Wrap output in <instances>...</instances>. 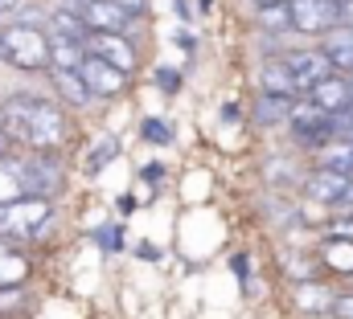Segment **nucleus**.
<instances>
[{
    "label": "nucleus",
    "instance_id": "28",
    "mask_svg": "<svg viewBox=\"0 0 353 319\" xmlns=\"http://www.w3.org/2000/svg\"><path fill=\"white\" fill-rule=\"evenodd\" d=\"M94 238H99V245H107V250H119V245H123V230H119V226H103Z\"/></svg>",
    "mask_w": 353,
    "mask_h": 319
},
{
    "label": "nucleus",
    "instance_id": "8",
    "mask_svg": "<svg viewBox=\"0 0 353 319\" xmlns=\"http://www.w3.org/2000/svg\"><path fill=\"white\" fill-rule=\"evenodd\" d=\"M279 58H283L288 74L296 78V90H300V94H308L325 74H333V62H329L325 50H283Z\"/></svg>",
    "mask_w": 353,
    "mask_h": 319
},
{
    "label": "nucleus",
    "instance_id": "23",
    "mask_svg": "<svg viewBox=\"0 0 353 319\" xmlns=\"http://www.w3.org/2000/svg\"><path fill=\"white\" fill-rule=\"evenodd\" d=\"M321 262L337 266V270H353V241L350 238H329L321 245Z\"/></svg>",
    "mask_w": 353,
    "mask_h": 319
},
{
    "label": "nucleus",
    "instance_id": "1",
    "mask_svg": "<svg viewBox=\"0 0 353 319\" xmlns=\"http://www.w3.org/2000/svg\"><path fill=\"white\" fill-rule=\"evenodd\" d=\"M0 127L25 144V148H37V152H58L70 135V123H66V111L58 102H46L37 94H12V98H0Z\"/></svg>",
    "mask_w": 353,
    "mask_h": 319
},
{
    "label": "nucleus",
    "instance_id": "19",
    "mask_svg": "<svg viewBox=\"0 0 353 319\" xmlns=\"http://www.w3.org/2000/svg\"><path fill=\"white\" fill-rule=\"evenodd\" d=\"M259 90H271V94H292V98H300V90H296V78L288 74L283 58H267V62H263V70H259Z\"/></svg>",
    "mask_w": 353,
    "mask_h": 319
},
{
    "label": "nucleus",
    "instance_id": "36",
    "mask_svg": "<svg viewBox=\"0 0 353 319\" xmlns=\"http://www.w3.org/2000/svg\"><path fill=\"white\" fill-rule=\"evenodd\" d=\"M255 4H292V0H255Z\"/></svg>",
    "mask_w": 353,
    "mask_h": 319
},
{
    "label": "nucleus",
    "instance_id": "16",
    "mask_svg": "<svg viewBox=\"0 0 353 319\" xmlns=\"http://www.w3.org/2000/svg\"><path fill=\"white\" fill-rule=\"evenodd\" d=\"M333 62V70L353 74V25H337L333 33H325V45H321Z\"/></svg>",
    "mask_w": 353,
    "mask_h": 319
},
{
    "label": "nucleus",
    "instance_id": "10",
    "mask_svg": "<svg viewBox=\"0 0 353 319\" xmlns=\"http://www.w3.org/2000/svg\"><path fill=\"white\" fill-rule=\"evenodd\" d=\"M74 4L87 16V25L99 33H128L132 29V12L115 0H74Z\"/></svg>",
    "mask_w": 353,
    "mask_h": 319
},
{
    "label": "nucleus",
    "instance_id": "12",
    "mask_svg": "<svg viewBox=\"0 0 353 319\" xmlns=\"http://www.w3.org/2000/svg\"><path fill=\"white\" fill-rule=\"evenodd\" d=\"M308 98H312L316 107H325V111L337 115V111H345V107L353 102V78L341 74V70H333V74H325V78L308 90Z\"/></svg>",
    "mask_w": 353,
    "mask_h": 319
},
{
    "label": "nucleus",
    "instance_id": "17",
    "mask_svg": "<svg viewBox=\"0 0 353 319\" xmlns=\"http://www.w3.org/2000/svg\"><path fill=\"white\" fill-rule=\"evenodd\" d=\"M50 78H54V90H58V98H66L70 107H87L90 98H94V90L87 86V78L79 74V70H50Z\"/></svg>",
    "mask_w": 353,
    "mask_h": 319
},
{
    "label": "nucleus",
    "instance_id": "9",
    "mask_svg": "<svg viewBox=\"0 0 353 319\" xmlns=\"http://www.w3.org/2000/svg\"><path fill=\"white\" fill-rule=\"evenodd\" d=\"M79 74L87 78V86L94 90V98H115V94H123V86H128V70L111 66V62L99 58V54H87V62H83Z\"/></svg>",
    "mask_w": 353,
    "mask_h": 319
},
{
    "label": "nucleus",
    "instance_id": "6",
    "mask_svg": "<svg viewBox=\"0 0 353 319\" xmlns=\"http://www.w3.org/2000/svg\"><path fill=\"white\" fill-rule=\"evenodd\" d=\"M304 192H308V201H316V205H325V209H353V176L350 172H337V168H316V172H308L304 176Z\"/></svg>",
    "mask_w": 353,
    "mask_h": 319
},
{
    "label": "nucleus",
    "instance_id": "30",
    "mask_svg": "<svg viewBox=\"0 0 353 319\" xmlns=\"http://www.w3.org/2000/svg\"><path fill=\"white\" fill-rule=\"evenodd\" d=\"M333 119H337V135H350L353 140V102L345 107V111H337Z\"/></svg>",
    "mask_w": 353,
    "mask_h": 319
},
{
    "label": "nucleus",
    "instance_id": "33",
    "mask_svg": "<svg viewBox=\"0 0 353 319\" xmlns=\"http://www.w3.org/2000/svg\"><path fill=\"white\" fill-rule=\"evenodd\" d=\"M115 4H123L132 16H140V12H148V0H115Z\"/></svg>",
    "mask_w": 353,
    "mask_h": 319
},
{
    "label": "nucleus",
    "instance_id": "35",
    "mask_svg": "<svg viewBox=\"0 0 353 319\" xmlns=\"http://www.w3.org/2000/svg\"><path fill=\"white\" fill-rule=\"evenodd\" d=\"M12 8H21V0H0V16H4V12H12Z\"/></svg>",
    "mask_w": 353,
    "mask_h": 319
},
{
    "label": "nucleus",
    "instance_id": "24",
    "mask_svg": "<svg viewBox=\"0 0 353 319\" xmlns=\"http://www.w3.org/2000/svg\"><path fill=\"white\" fill-rule=\"evenodd\" d=\"M25 307H29V295H25V287H4V291H0V316H4V319L25 316Z\"/></svg>",
    "mask_w": 353,
    "mask_h": 319
},
{
    "label": "nucleus",
    "instance_id": "3",
    "mask_svg": "<svg viewBox=\"0 0 353 319\" xmlns=\"http://www.w3.org/2000/svg\"><path fill=\"white\" fill-rule=\"evenodd\" d=\"M54 226V201L50 197H21L0 205V234L12 241H37Z\"/></svg>",
    "mask_w": 353,
    "mask_h": 319
},
{
    "label": "nucleus",
    "instance_id": "25",
    "mask_svg": "<svg viewBox=\"0 0 353 319\" xmlns=\"http://www.w3.org/2000/svg\"><path fill=\"white\" fill-rule=\"evenodd\" d=\"M115 156H119V140H115V135H103V140L94 144V156L87 160V168L90 172H99L107 160H115Z\"/></svg>",
    "mask_w": 353,
    "mask_h": 319
},
{
    "label": "nucleus",
    "instance_id": "32",
    "mask_svg": "<svg viewBox=\"0 0 353 319\" xmlns=\"http://www.w3.org/2000/svg\"><path fill=\"white\" fill-rule=\"evenodd\" d=\"M230 266H234V274H239L243 283H251V258H247V254H234Z\"/></svg>",
    "mask_w": 353,
    "mask_h": 319
},
{
    "label": "nucleus",
    "instance_id": "11",
    "mask_svg": "<svg viewBox=\"0 0 353 319\" xmlns=\"http://www.w3.org/2000/svg\"><path fill=\"white\" fill-rule=\"evenodd\" d=\"M87 54L107 58L111 66H119V70H128V74L136 70V45L128 41V33H99V29H90Z\"/></svg>",
    "mask_w": 353,
    "mask_h": 319
},
{
    "label": "nucleus",
    "instance_id": "5",
    "mask_svg": "<svg viewBox=\"0 0 353 319\" xmlns=\"http://www.w3.org/2000/svg\"><path fill=\"white\" fill-rule=\"evenodd\" d=\"M21 172H25V184H29V197H58L66 188V168L58 152H25L21 156Z\"/></svg>",
    "mask_w": 353,
    "mask_h": 319
},
{
    "label": "nucleus",
    "instance_id": "34",
    "mask_svg": "<svg viewBox=\"0 0 353 319\" xmlns=\"http://www.w3.org/2000/svg\"><path fill=\"white\" fill-rule=\"evenodd\" d=\"M341 12H345V25H353V0H341Z\"/></svg>",
    "mask_w": 353,
    "mask_h": 319
},
{
    "label": "nucleus",
    "instance_id": "26",
    "mask_svg": "<svg viewBox=\"0 0 353 319\" xmlns=\"http://www.w3.org/2000/svg\"><path fill=\"white\" fill-rule=\"evenodd\" d=\"M140 135H144L148 144H173V131H169L165 119H144V123H140Z\"/></svg>",
    "mask_w": 353,
    "mask_h": 319
},
{
    "label": "nucleus",
    "instance_id": "2",
    "mask_svg": "<svg viewBox=\"0 0 353 319\" xmlns=\"http://www.w3.org/2000/svg\"><path fill=\"white\" fill-rule=\"evenodd\" d=\"M0 41H4V62L25 70V74H37V70H54V54H50V33L41 25H29V21H17V25H4L0 29Z\"/></svg>",
    "mask_w": 353,
    "mask_h": 319
},
{
    "label": "nucleus",
    "instance_id": "7",
    "mask_svg": "<svg viewBox=\"0 0 353 319\" xmlns=\"http://www.w3.org/2000/svg\"><path fill=\"white\" fill-rule=\"evenodd\" d=\"M345 25L341 0H292V29L304 37H325Z\"/></svg>",
    "mask_w": 353,
    "mask_h": 319
},
{
    "label": "nucleus",
    "instance_id": "14",
    "mask_svg": "<svg viewBox=\"0 0 353 319\" xmlns=\"http://www.w3.org/2000/svg\"><path fill=\"white\" fill-rule=\"evenodd\" d=\"M29 270H33V262L17 250V241L0 234V291L4 287H25L29 283Z\"/></svg>",
    "mask_w": 353,
    "mask_h": 319
},
{
    "label": "nucleus",
    "instance_id": "18",
    "mask_svg": "<svg viewBox=\"0 0 353 319\" xmlns=\"http://www.w3.org/2000/svg\"><path fill=\"white\" fill-rule=\"evenodd\" d=\"M29 197L25 172H21V156H0V205Z\"/></svg>",
    "mask_w": 353,
    "mask_h": 319
},
{
    "label": "nucleus",
    "instance_id": "20",
    "mask_svg": "<svg viewBox=\"0 0 353 319\" xmlns=\"http://www.w3.org/2000/svg\"><path fill=\"white\" fill-rule=\"evenodd\" d=\"M50 54H54V66H58V70H83V62H87V41L54 37V33H50Z\"/></svg>",
    "mask_w": 353,
    "mask_h": 319
},
{
    "label": "nucleus",
    "instance_id": "37",
    "mask_svg": "<svg viewBox=\"0 0 353 319\" xmlns=\"http://www.w3.org/2000/svg\"><path fill=\"white\" fill-rule=\"evenodd\" d=\"M350 78H353V74H350Z\"/></svg>",
    "mask_w": 353,
    "mask_h": 319
},
{
    "label": "nucleus",
    "instance_id": "29",
    "mask_svg": "<svg viewBox=\"0 0 353 319\" xmlns=\"http://www.w3.org/2000/svg\"><path fill=\"white\" fill-rule=\"evenodd\" d=\"M157 82H161V90H165V94H176V90H181V74L169 70V66H161V70H157Z\"/></svg>",
    "mask_w": 353,
    "mask_h": 319
},
{
    "label": "nucleus",
    "instance_id": "4",
    "mask_svg": "<svg viewBox=\"0 0 353 319\" xmlns=\"http://www.w3.org/2000/svg\"><path fill=\"white\" fill-rule=\"evenodd\" d=\"M288 131H292V140H296L300 148H308V152H321L325 144L341 140V135H337V119H333V111L316 107L312 98H296L292 119H288Z\"/></svg>",
    "mask_w": 353,
    "mask_h": 319
},
{
    "label": "nucleus",
    "instance_id": "13",
    "mask_svg": "<svg viewBox=\"0 0 353 319\" xmlns=\"http://www.w3.org/2000/svg\"><path fill=\"white\" fill-rule=\"evenodd\" d=\"M296 311L300 316H308V319H321V316H329L333 319V303H337V295L325 287V283H316V278H304V283H296Z\"/></svg>",
    "mask_w": 353,
    "mask_h": 319
},
{
    "label": "nucleus",
    "instance_id": "15",
    "mask_svg": "<svg viewBox=\"0 0 353 319\" xmlns=\"http://www.w3.org/2000/svg\"><path fill=\"white\" fill-rule=\"evenodd\" d=\"M50 33H54V37H74V41H87V37H90V25H87V16L79 12V4L70 0V4H62V8H54V12H50Z\"/></svg>",
    "mask_w": 353,
    "mask_h": 319
},
{
    "label": "nucleus",
    "instance_id": "22",
    "mask_svg": "<svg viewBox=\"0 0 353 319\" xmlns=\"http://www.w3.org/2000/svg\"><path fill=\"white\" fill-rule=\"evenodd\" d=\"M259 25L267 33H296L292 29V4H259Z\"/></svg>",
    "mask_w": 353,
    "mask_h": 319
},
{
    "label": "nucleus",
    "instance_id": "21",
    "mask_svg": "<svg viewBox=\"0 0 353 319\" xmlns=\"http://www.w3.org/2000/svg\"><path fill=\"white\" fill-rule=\"evenodd\" d=\"M292 107H296V98H292V94H271V90H259L255 119H259V123H288V119H292Z\"/></svg>",
    "mask_w": 353,
    "mask_h": 319
},
{
    "label": "nucleus",
    "instance_id": "31",
    "mask_svg": "<svg viewBox=\"0 0 353 319\" xmlns=\"http://www.w3.org/2000/svg\"><path fill=\"white\" fill-rule=\"evenodd\" d=\"M333 319H353V291L350 295H337V303H333Z\"/></svg>",
    "mask_w": 353,
    "mask_h": 319
},
{
    "label": "nucleus",
    "instance_id": "27",
    "mask_svg": "<svg viewBox=\"0 0 353 319\" xmlns=\"http://www.w3.org/2000/svg\"><path fill=\"white\" fill-rule=\"evenodd\" d=\"M329 238H350L353 241V209H345V217L329 221Z\"/></svg>",
    "mask_w": 353,
    "mask_h": 319
}]
</instances>
